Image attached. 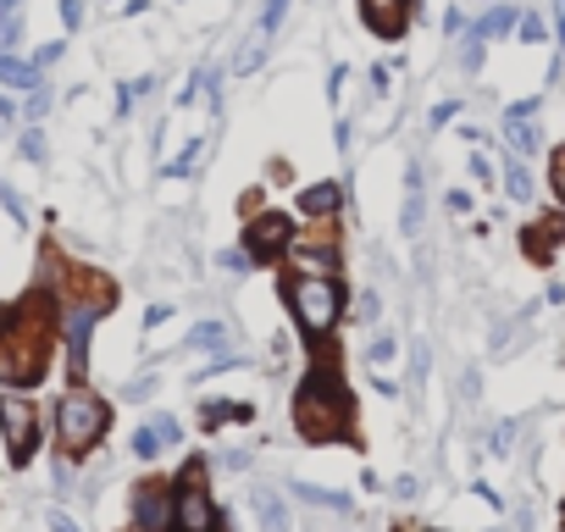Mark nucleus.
Listing matches in <instances>:
<instances>
[{
	"label": "nucleus",
	"instance_id": "2f4dec72",
	"mask_svg": "<svg viewBox=\"0 0 565 532\" xmlns=\"http://www.w3.org/2000/svg\"><path fill=\"white\" fill-rule=\"evenodd\" d=\"M51 111V95H45V84L40 89H29V117H45Z\"/></svg>",
	"mask_w": 565,
	"mask_h": 532
},
{
	"label": "nucleus",
	"instance_id": "473e14b6",
	"mask_svg": "<svg viewBox=\"0 0 565 532\" xmlns=\"http://www.w3.org/2000/svg\"><path fill=\"white\" fill-rule=\"evenodd\" d=\"M23 156H29V161H45V139H40V128L23 134Z\"/></svg>",
	"mask_w": 565,
	"mask_h": 532
},
{
	"label": "nucleus",
	"instance_id": "6e6552de",
	"mask_svg": "<svg viewBox=\"0 0 565 532\" xmlns=\"http://www.w3.org/2000/svg\"><path fill=\"white\" fill-rule=\"evenodd\" d=\"M295 244V222L289 216H277V211H266V216H255L249 227H244V249L255 255V260H271V255H282Z\"/></svg>",
	"mask_w": 565,
	"mask_h": 532
},
{
	"label": "nucleus",
	"instance_id": "4468645a",
	"mask_svg": "<svg viewBox=\"0 0 565 532\" xmlns=\"http://www.w3.org/2000/svg\"><path fill=\"white\" fill-rule=\"evenodd\" d=\"M422 222H427V200H422V167H411V183H405V233L422 238Z\"/></svg>",
	"mask_w": 565,
	"mask_h": 532
},
{
	"label": "nucleus",
	"instance_id": "c85d7f7f",
	"mask_svg": "<svg viewBox=\"0 0 565 532\" xmlns=\"http://www.w3.org/2000/svg\"><path fill=\"white\" fill-rule=\"evenodd\" d=\"M355 317H361V322H377V317H383V300H377L372 289H366V295H355Z\"/></svg>",
	"mask_w": 565,
	"mask_h": 532
},
{
	"label": "nucleus",
	"instance_id": "4c0bfd02",
	"mask_svg": "<svg viewBox=\"0 0 565 532\" xmlns=\"http://www.w3.org/2000/svg\"><path fill=\"white\" fill-rule=\"evenodd\" d=\"M449 211H455V216H466V211H471V194H466V189H455V194H449Z\"/></svg>",
	"mask_w": 565,
	"mask_h": 532
},
{
	"label": "nucleus",
	"instance_id": "5701e85b",
	"mask_svg": "<svg viewBox=\"0 0 565 532\" xmlns=\"http://www.w3.org/2000/svg\"><path fill=\"white\" fill-rule=\"evenodd\" d=\"M189 344H194V350H227V328H222V322H200V328L189 333Z\"/></svg>",
	"mask_w": 565,
	"mask_h": 532
},
{
	"label": "nucleus",
	"instance_id": "c03bdc74",
	"mask_svg": "<svg viewBox=\"0 0 565 532\" xmlns=\"http://www.w3.org/2000/svg\"><path fill=\"white\" fill-rule=\"evenodd\" d=\"M554 29H559V45H565V0H554Z\"/></svg>",
	"mask_w": 565,
	"mask_h": 532
},
{
	"label": "nucleus",
	"instance_id": "1a4fd4ad",
	"mask_svg": "<svg viewBox=\"0 0 565 532\" xmlns=\"http://www.w3.org/2000/svg\"><path fill=\"white\" fill-rule=\"evenodd\" d=\"M134 526L139 532H167L172 526V493H167V482H139L134 488Z\"/></svg>",
	"mask_w": 565,
	"mask_h": 532
},
{
	"label": "nucleus",
	"instance_id": "f8f14e48",
	"mask_svg": "<svg viewBox=\"0 0 565 532\" xmlns=\"http://www.w3.org/2000/svg\"><path fill=\"white\" fill-rule=\"evenodd\" d=\"M361 18L377 40H399L405 34V0H361Z\"/></svg>",
	"mask_w": 565,
	"mask_h": 532
},
{
	"label": "nucleus",
	"instance_id": "37998d69",
	"mask_svg": "<svg viewBox=\"0 0 565 532\" xmlns=\"http://www.w3.org/2000/svg\"><path fill=\"white\" fill-rule=\"evenodd\" d=\"M394 493H399V499H416L422 488H416V477H399V482H394Z\"/></svg>",
	"mask_w": 565,
	"mask_h": 532
},
{
	"label": "nucleus",
	"instance_id": "ddd939ff",
	"mask_svg": "<svg viewBox=\"0 0 565 532\" xmlns=\"http://www.w3.org/2000/svg\"><path fill=\"white\" fill-rule=\"evenodd\" d=\"M249 504H255V515H260L266 532H289V510H282V499L271 488H249Z\"/></svg>",
	"mask_w": 565,
	"mask_h": 532
},
{
	"label": "nucleus",
	"instance_id": "b1692460",
	"mask_svg": "<svg viewBox=\"0 0 565 532\" xmlns=\"http://www.w3.org/2000/svg\"><path fill=\"white\" fill-rule=\"evenodd\" d=\"M18 40H23V12L0 18V51H18Z\"/></svg>",
	"mask_w": 565,
	"mask_h": 532
},
{
	"label": "nucleus",
	"instance_id": "9b49d317",
	"mask_svg": "<svg viewBox=\"0 0 565 532\" xmlns=\"http://www.w3.org/2000/svg\"><path fill=\"white\" fill-rule=\"evenodd\" d=\"M289 266L300 278H333L339 273V249L333 244H289Z\"/></svg>",
	"mask_w": 565,
	"mask_h": 532
},
{
	"label": "nucleus",
	"instance_id": "4be33fe9",
	"mask_svg": "<svg viewBox=\"0 0 565 532\" xmlns=\"http://www.w3.org/2000/svg\"><path fill=\"white\" fill-rule=\"evenodd\" d=\"M282 18H289V0H266V7H260V18H255V34H260V40H271Z\"/></svg>",
	"mask_w": 565,
	"mask_h": 532
},
{
	"label": "nucleus",
	"instance_id": "7c9ffc66",
	"mask_svg": "<svg viewBox=\"0 0 565 532\" xmlns=\"http://www.w3.org/2000/svg\"><path fill=\"white\" fill-rule=\"evenodd\" d=\"M62 23L67 29H84V0H62Z\"/></svg>",
	"mask_w": 565,
	"mask_h": 532
},
{
	"label": "nucleus",
	"instance_id": "c756f323",
	"mask_svg": "<svg viewBox=\"0 0 565 532\" xmlns=\"http://www.w3.org/2000/svg\"><path fill=\"white\" fill-rule=\"evenodd\" d=\"M488 449H493V455H510V449H515V422H504V427L493 433V444H488Z\"/></svg>",
	"mask_w": 565,
	"mask_h": 532
},
{
	"label": "nucleus",
	"instance_id": "f704fd0d",
	"mask_svg": "<svg viewBox=\"0 0 565 532\" xmlns=\"http://www.w3.org/2000/svg\"><path fill=\"white\" fill-rule=\"evenodd\" d=\"M51 532H84V526H78L67 510H51Z\"/></svg>",
	"mask_w": 565,
	"mask_h": 532
},
{
	"label": "nucleus",
	"instance_id": "a878e982",
	"mask_svg": "<svg viewBox=\"0 0 565 532\" xmlns=\"http://www.w3.org/2000/svg\"><path fill=\"white\" fill-rule=\"evenodd\" d=\"M216 266L238 278V273H249V249H222V255H216Z\"/></svg>",
	"mask_w": 565,
	"mask_h": 532
},
{
	"label": "nucleus",
	"instance_id": "58836bf2",
	"mask_svg": "<svg viewBox=\"0 0 565 532\" xmlns=\"http://www.w3.org/2000/svg\"><path fill=\"white\" fill-rule=\"evenodd\" d=\"M167 317H172V306H150V311H145V328H161Z\"/></svg>",
	"mask_w": 565,
	"mask_h": 532
},
{
	"label": "nucleus",
	"instance_id": "dca6fc26",
	"mask_svg": "<svg viewBox=\"0 0 565 532\" xmlns=\"http://www.w3.org/2000/svg\"><path fill=\"white\" fill-rule=\"evenodd\" d=\"M339 200H344V189H339V183H311V189L300 194V211H306V216H333V211H339Z\"/></svg>",
	"mask_w": 565,
	"mask_h": 532
},
{
	"label": "nucleus",
	"instance_id": "a211bd4d",
	"mask_svg": "<svg viewBox=\"0 0 565 532\" xmlns=\"http://www.w3.org/2000/svg\"><path fill=\"white\" fill-rule=\"evenodd\" d=\"M504 139H510V150L526 161V156L537 150V128H532V117H515V111H504Z\"/></svg>",
	"mask_w": 565,
	"mask_h": 532
},
{
	"label": "nucleus",
	"instance_id": "bb28decb",
	"mask_svg": "<svg viewBox=\"0 0 565 532\" xmlns=\"http://www.w3.org/2000/svg\"><path fill=\"white\" fill-rule=\"evenodd\" d=\"M515 34H521L526 45H543V34H548V29H543V18H532V12H526V18H515Z\"/></svg>",
	"mask_w": 565,
	"mask_h": 532
},
{
	"label": "nucleus",
	"instance_id": "e433bc0d",
	"mask_svg": "<svg viewBox=\"0 0 565 532\" xmlns=\"http://www.w3.org/2000/svg\"><path fill=\"white\" fill-rule=\"evenodd\" d=\"M471 178H477V183H488V178H493V167H488V156H471Z\"/></svg>",
	"mask_w": 565,
	"mask_h": 532
},
{
	"label": "nucleus",
	"instance_id": "393cba45",
	"mask_svg": "<svg viewBox=\"0 0 565 532\" xmlns=\"http://www.w3.org/2000/svg\"><path fill=\"white\" fill-rule=\"evenodd\" d=\"M394 350H399V344H394V333H377V339H372V350H366V361H372V366H388V361H394Z\"/></svg>",
	"mask_w": 565,
	"mask_h": 532
},
{
	"label": "nucleus",
	"instance_id": "79ce46f5",
	"mask_svg": "<svg viewBox=\"0 0 565 532\" xmlns=\"http://www.w3.org/2000/svg\"><path fill=\"white\" fill-rule=\"evenodd\" d=\"M350 139H355V134H350V123L339 117V128H333V145H339V150H350Z\"/></svg>",
	"mask_w": 565,
	"mask_h": 532
},
{
	"label": "nucleus",
	"instance_id": "a18cd8bd",
	"mask_svg": "<svg viewBox=\"0 0 565 532\" xmlns=\"http://www.w3.org/2000/svg\"><path fill=\"white\" fill-rule=\"evenodd\" d=\"M12 12H23V0H0V18H12Z\"/></svg>",
	"mask_w": 565,
	"mask_h": 532
},
{
	"label": "nucleus",
	"instance_id": "f03ea898",
	"mask_svg": "<svg viewBox=\"0 0 565 532\" xmlns=\"http://www.w3.org/2000/svg\"><path fill=\"white\" fill-rule=\"evenodd\" d=\"M29 311H34V306H29ZM29 311H18V317L0 322V383H12V389L45 377V350H51V339H45V328H34Z\"/></svg>",
	"mask_w": 565,
	"mask_h": 532
},
{
	"label": "nucleus",
	"instance_id": "423d86ee",
	"mask_svg": "<svg viewBox=\"0 0 565 532\" xmlns=\"http://www.w3.org/2000/svg\"><path fill=\"white\" fill-rule=\"evenodd\" d=\"M100 322V300H67L62 306V339H67V366L84 377L89 372V339Z\"/></svg>",
	"mask_w": 565,
	"mask_h": 532
},
{
	"label": "nucleus",
	"instance_id": "aec40b11",
	"mask_svg": "<svg viewBox=\"0 0 565 532\" xmlns=\"http://www.w3.org/2000/svg\"><path fill=\"white\" fill-rule=\"evenodd\" d=\"M249 416H255L249 405H211V400L200 405V422H205V427H222V422H249Z\"/></svg>",
	"mask_w": 565,
	"mask_h": 532
},
{
	"label": "nucleus",
	"instance_id": "f257e3e1",
	"mask_svg": "<svg viewBox=\"0 0 565 532\" xmlns=\"http://www.w3.org/2000/svg\"><path fill=\"white\" fill-rule=\"evenodd\" d=\"M295 427L311 438V444H322V438H339L344 427H350V389L322 366V372H311L306 383H300V400H295Z\"/></svg>",
	"mask_w": 565,
	"mask_h": 532
},
{
	"label": "nucleus",
	"instance_id": "9d476101",
	"mask_svg": "<svg viewBox=\"0 0 565 532\" xmlns=\"http://www.w3.org/2000/svg\"><path fill=\"white\" fill-rule=\"evenodd\" d=\"M178 438H183V427H178L172 416H150V422L134 433V455H139V460H161Z\"/></svg>",
	"mask_w": 565,
	"mask_h": 532
},
{
	"label": "nucleus",
	"instance_id": "ea45409f",
	"mask_svg": "<svg viewBox=\"0 0 565 532\" xmlns=\"http://www.w3.org/2000/svg\"><path fill=\"white\" fill-rule=\"evenodd\" d=\"M51 62H62V45H45V51L34 56V67H51Z\"/></svg>",
	"mask_w": 565,
	"mask_h": 532
},
{
	"label": "nucleus",
	"instance_id": "7ed1b4c3",
	"mask_svg": "<svg viewBox=\"0 0 565 532\" xmlns=\"http://www.w3.org/2000/svg\"><path fill=\"white\" fill-rule=\"evenodd\" d=\"M106 422H111L106 400H100V394H89L84 383H78V389H67V394L56 400V438H62V449H67V455L95 449V444L106 438Z\"/></svg>",
	"mask_w": 565,
	"mask_h": 532
},
{
	"label": "nucleus",
	"instance_id": "0eeeda50",
	"mask_svg": "<svg viewBox=\"0 0 565 532\" xmlns=\"http://www.w3.org/2000/svg\"><path fill=\"white\" fill-rule=\"evenodd\" d=\"M172 532H216V504L194 482V471L172 488Z\"/></svg>",
	"mask_w": 565,
	"mask_h": 532
},
{
	"label": "nucleus",
	"instance_id": "2eb2a0df",
	"mask_svg": "<svg viewBox=\"0 0 565 532\" xmlns=\"http://www.w3.org/2000/svg\"><path fill=\"white\" fill-rule=\"evenodd\" d=\"M300 504H317V510H339V515H350L355 504H350V493H333V488H317V482H295L289 488Z\"/></svg>",
	"mask_w": 565,
	"mask_h": 532
},
{
	"label": "nucleus",
	"instance_id": "6ab92c4d",
	"mask_svg": "<svg viewBox=\"0 0 565 532\" xmlns=\"http://www.w3.org/2000/svg\"><path fill=\"white\" fill-rule=\"evenodd\" d=\"M515 29V7H488L482 12V23L471 29V34H482V40H499V34H510Z\"/></svg>",
	"mask_w": 565,
	"mask_h": 532
},
{
	"label": "nucleus",
	"instance_id": "c9c22d12",
	"mask_svg": "<svg viewBox=\"0 0 565 532\" xmlns=\"http://www.w3.org/2000/svg\"><path fill=\"white\" fill-rule=\"evenodd\" d=\"M0 200H7V211H12V216H18V222H29V205H23V200H18V194H12V189H0Z\"/></svg>",
	"mask_w": 565,
	"mask_h": 532
},
{
	"label": "nucleus",
	"instance_id": "a19ab883",
	"mask_svg": "<svg viewBox=\"0 0 565 532\" xmlns=\"http://www.w3.org/2000/svg\"><path fill=\"white\" fill-rule=\"evenodd\" d=\"M328 95H333V100L344 95V67H333V73H328Z\"/></svg>",
	"mask_w": 565,
	"mask_h": 532
},
{
	"label": "nucleus",
	"instance_id": "412c9836",
	"mask_svg": "<svg viewBox=\"0 0 565 532\" xmlns=\"http://www.w3.org/2000/svg\"><path fill=\"white\" fill-rule=\"evenodd\" d=\"M504 194H510V200H526V194H532V172H526V161H521V156L504 167Z\"/></svg>",
	"mask_w": 565,
	"mask_h": 532
},
{
	"label": "nucleus",
	"instance_id": "f3484780",
	"mask_svg": "<svg viewBox=\"0 0 565 532\" xmlns=\"http://www.w3.org/2000/svg\"><path fill=\"white\" fill-rule=\"evenodd\" d=\"M0 84H12V89H40V67H34V62H18L12 51H0Z\"/></svg>",
	"mask_w": 565,
	"mask_h": 532
},
{
	"label": "nucleus",
	"instance_id": "cd10ccee",
	"mask_svg": "<svg viewBox=\"0 0 565 532\" xmlns=\"http://www.w3.org/2000/svg\"><path fill=\"white\" fill-rule=\"evenodd\" d=\"M482 45H488L482 34H466V51H460V67H466V73H477V67H482Z\"/></svg>",
	"mask_w": 565,
	"mask_h": 532
},
{
	"label": "nucleus",
	"instance_id": "72a5a7b5",
	"mask_svg": "<svg viewBox=\"0 0 565 532\" xmlns=\"http://www.w3.org/2000/svg\"><path fill=\"white\" fill-rule=\"evenodd\" d=\"M548 178H554V194L565 200V150H554V167H548Z\"/></svg>",
	"mask_w": 565,
	"mask_h": 532
},
{
	"label": "nucleus",
	"instance_id": "20e7f679",
	"mask_svg": "<svg viewBox=\"0 0 565 532\" xmlns=\"http://www.w3.org/2000/svg\"><path fill=\"white\" fill-rule=\"evenodd\" d=\"M282 300H289V311H295V322L311 333V339H322V333H333L339 328V311H344V289L333 284V278H289L282 284Z\"/></svg>",
	"mask_w": 565,
	"mask_h": 532
},
{
	"label": "nucleus",
	"instance_id": "39448f33",
	"mask_svg": "<svg viewBox=\"0 0 565 532\" xmlns=\"http://www.w3.org/2000/svg\"><path fill=\"white\" fill-rule=\"evenodd\" d=\"M0 427H7V455H12V466H23L29 455H34V444H40V416H34V400H23V394H0Z\"/></svg>",
	"mask_w": 565,
	"mask_h": 532
}]
</instances>
